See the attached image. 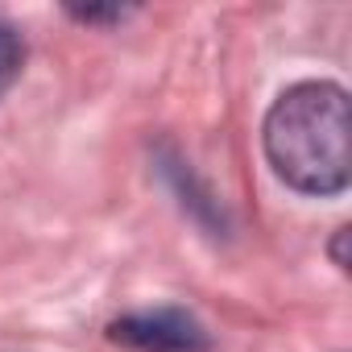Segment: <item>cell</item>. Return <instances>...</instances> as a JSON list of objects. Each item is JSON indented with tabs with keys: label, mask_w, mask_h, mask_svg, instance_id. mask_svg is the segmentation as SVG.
<instances>
[{
	"label": "cell",
	"mask_w": 352,
	"mask_h": 352,
	"mask_svg": "<svg viewBox=\"0 0 352 352\" xmlns=\"http://www.w3.org/2000/svg\"><path fill=\"white\" fill-rule=\"evenodd\" d=\"M344 241H348V228H340V232H336V245H331V257H336V265H340V270H348V253H344Z\"/></svg>",
	"instance_id": "5"
},
{
	"label": "cell",
	"mask_w": 352,
	"mask_h": 352,
	"mask_svg": "<svg viewBox=\"0 0 352 352\" xmlns=\"http://www.w3.org/2000/svg\"><path fill=\"white\" fill-rule=\"evenodd\" d=\"M71 17H79V21H112V17H124V9H71Z\"/></svg>",
	"instance_id": "4"
},
{
	"label": "cell",
	"mask_w": 352,
	"mask_h": 352,
	"mask_svg": "<svg viewBox=\"0 0 352 352\" xmlns=\"http://www.w3.org/2000/svg\"><path fill=\"white\" fill-rule=\"evenodd\" d=\"M112 340L133 348V352H208V331L204 323L183 311V307H157V311H137L116 319Z\"/></svg>",
	"instance_id": "2"
},
{
	"label": "cell",
	"mask_w": 352,
	"mask_h": 352,
	"mask_svg": "<svg viewBox=\"0 0 352 352\" xmlns=\"http://www.w3.org/2000/svg\"><path fill=\"white\" fill-rule=\"evenodd\" d=\"M21 67H25V42H21V34L5 17H0V96L17 83Z\"/></svg>",
	"instance_id": "3"
},
{
	"label": "cell",
	"mask_w": 352,
	"mask_h": 352,
	"mask_svg": "<svg viewBox=\"0 0 352 352\" xmlns=\"http://www.w3.org/2000/svg\"><path fill=\"white\" fill-rule=\"evenodd\" d=\"M348 91L327 79L286 87L261 129L274 174L302 195H340L352 179Z\"/></svg>",
	"instance_id": "1"
}]
</instances>
